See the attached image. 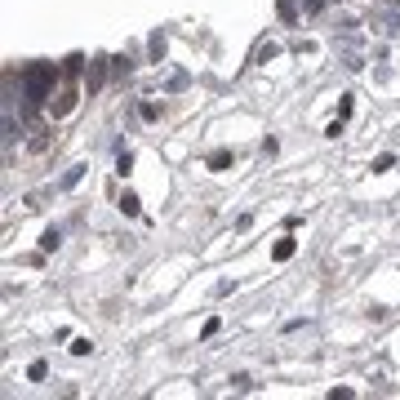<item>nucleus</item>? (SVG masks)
<instances>
[{"instance_id": "f257e3e1", "label": "nucleus", "mask_w": 400, "mask_h": 400, "mask_svg": "<svg viewBox=\"0 0 400 400\" xmlns=\"http://www.w3.org/2000/svg\"><path fill=\"white\" fill-rule=\"evenodd\" d=\"M54 84H58V67L54 63H27L18 71V89H22V107H27V116L45 98H54Z\"/></svg>"}, {"instance_id": "f03ea898", "label": "nucleus", "mask_w": 400, "mask_h": 400, "mask_svg": "<svg viewBox=\"0 0 400 400\" xmlns=\"http://www.w3.org/2000/svg\"><path fill=\"white\" fill-rule=\"evenodd\" d=\"M373 31H378V36H396L400 31V5L378 9V14H373Z\"/></svg>"}, {"instance_id": "7ed1b4c3", "label": "nucleus", "mask_w": 400, "mask_h": 400, "mask_svg": "<svg viewBox=\"0 0 400 400\" xmlns=\"http://www.w3.org/2000/svg\"><path fill=\"white\" fill-rule=\"evenodd\" d=\"M71 107H76V89H63V94H58V103L50 107V112H54V116H67Z\"/></svg>"}, {"instance_id": "20e7f679", "label": "nucleus", "mask_w": 400, "mask_h": 400, "mask_svg": "<svg viewBox=\"0 0 400 400\" xmlns=\"http://www.w3.org/2000/svg\"><path fill=\"white\" fill-rule=\"evenodd\" d=\"M294 249H298V245H294V236H285V240H276L272 258H276V262H285V258H294Z\"/></svg>"}, {"instance_id": "39448f33", "label": "nucleus", "mask_w": 400, "mask_h": 400, "mask_svg": "<svg viewBox=\"0 0 400 400\" xmlns=\"http://www.w3.org/2000/svg\"><path fill=\"white\" fill-rule=\"evenodd\" d=\"M58 245H63V232H58V227H50V232L40 236V249H45V253H54Z\"/></svg>"}, {"instance_id": "423d86ee", "label": "nucleus", "mask_w": 400, "mask_h": 400, "mask_svg": "<svg viewBox=\"0 0 400 400\" xmlns=\"http://www.w3.org/2000/svg\"><path fill=\"white\" fill-rule=\"evenodd\" d=\"M120 209H125L129 218H138V196H133V191H125V196H120Z\"/></svg>"}, {"instance_id": "0eeeda50", "label": "nucleus", "mask_w": 400, "mask_h": 400, "mask_svg": "<svg viewBox=\"0 0 400 400\" xmlns=\"http://www.w3.org/2000/svg\"><path fill=\"white\" fill-rule=\"evenodd\" d=\"M227 165H232V151H214L209 156V169H227Z\"/></svg>"}, {"instance_id": "6e6552de", "label": "nucleus", "mask_w": 400, "mask_h": 400, "mask_svg": "<svg viewBox=\"0 0 400 400\" xmlns=\"http://www.w3.org/2000/svg\"><path fill=\"white\" fill-rule=\"evenodd\" d=\"M89 351H94L89 338H76V343H71V356H89Z\"/></svg>"}, {"instance_id": "1a4fd4ad", "label": "nucleus", "mask_w": 400, "mask_h": 400, "mask_svg": "<svg viewBox=\"0 0 400 400\" xmlns=\"http://www.w3.org/2000/svg\"><path fill=\"white\" fill-rule=\"evenodd\" d=\"M129 169H133V156L120 151V156H116V174H129Z\"/></svg>"}, {"instance_id": "9d476101", "label": "nucleus", "mask_w": 400, "mask_h": 400, "mask_svg": "<svg viewBox=\"0 0 400 400\" xmlns=\"http://www.w3.org/2000/svg\"><path fill=\"white\" fill-rule=\"evenodd\" d=\"M276 54H281V50H276V45L267 40V45H258V54H253V58H258V63H267V58H276Z\"/></svg>"}, {"instance_id": "9b49d317", "label": "nucleus", "mask_w": 400, "mask_h": 400, "mask_svg": "<svg viewBox=\"0 0 400 400\" xmlns=\"http://www.w3.org/2000/svg\"><path fill=\"white\" fill-rule=\"evenodd\" d=\"M232 387H236V392H253V378H249V373H236Z\"/></svg>"}, {"instance_id": "f8f14e48", "label": "nucleus", "mask_w": 400, "mask_h": 400, "mask_svg": "<svg viewBox=\"0 0 400 400\" xmlns=\"http://www.w3.org/2000/svg\"><path fill=\"white\" fill-rule=\"evenodd\" d=\"M45 133H50V129H36V138H31V151H45V147H50V138H45Z\"/></svg>"}, {"instance_id": "ddd939ff", "label": "nucleus", "mask_w": 400, "mask_h": 400, "mask_svg": "<svg viewBox=\"0 0 400 400\" xmlns=\"http://www.w3.org/2000/svg\"><path fill=\"white\" fill-rule=\"evenodd\" d=\"M45 373H50V369H45V360H31V369H27V378H36V383H40V378H45Z\"/></svg>"}, {"instance_id": "4468645a", "label": "nucleus", "mask_w": 400, "mask_h": 400, "mask_svg": "<svg viewBox=\"0 0 400 400\" xmlns=\"http://www.w3.org/2000/svg\"><path fill=\"white\" fill-rule=\"evenodd\" d=\"M80 178H84V165H76V169H71V174L63 178V187H76V183H80Z\"/></svg>"}, {"instance_id": "2eb2a0df", "label": "nucleus", "mask_w": 400, "mask_h": 400, "mask_svg": "<svg viewBox=\"0 0 400 400\" xmlns=\"http://www.w3.org/2000/svg\"><path fill=\"white\" fill-rule=\"evenodd\" d=\"M161 54H165V36L156 31V36H151V58H161Z\"/></svg>"}, {"instance_id": "dca6fc26", "label": "nucleus", "mask_w": 400, "mask_h": 400, "mask_svg": "<svg viewBox=\"0 0 400 400\" xmlns=\"http://www.w3.org/2000/svg\"><path fill=\"white\" fill-rule=\"evenodd\" d=\"M396 165V156H378V161H373V174H383V169H392Z\"/></svg>"}]
</instances>
